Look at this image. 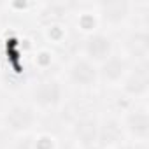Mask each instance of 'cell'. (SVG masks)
<instances>
[{
	"label": "cell",
	"mask_w": 149,
	"mask_h": 149,
	"mask_svg": "<svg viewBox=\"0 0 149 149\" xmlns=\"http://www.w3.org/2000/svg\"><path fill=\"white\" fill-rule=\"evenodd\" d=\"M35 123V112L32 107L23 105V104H16L11 109H7L6 116H4V125L7 130L14 132V133H21L26 132L33 126Z\"/></svg>",
	"instance_id": "6da1fadb"
},
{
	"label": "cell",
	"mask_w": 149,
	"mask_h": 149,
	"mask_svg": "<svg viewBox=\"0 0 149 149\" xmlns=\"http://www.w3.org/2000/svg\"><path fill=\"white\" fill-rule=\"evenodd\" d=\"M68 77L76 86L88 88V86H93L97 83L98 70L95 68V65L90 60L81 58V60H76L68 67Z\"/></svg>",
	"instance_id": "7a4b0ae2"
},
{
	"label": "cell",
	"mask_w": 149,
	"mask_h": 149,
	"mask_svg": "<svg viewBox=\"0 0 149 149\" xmlns=\"http://www.w3.org/2000/svg\"><path fill=\"white\" fill-rule=\"evenodd\" d=\"M84 53L91 63L93 61L104 63L112 53V42L104 33H93L84 40Z\"/></svg>",
	"instance_id": "3957f363"
},
{
	"label": "cell",
	"mask_w": 149,
	"mask_h": 149,
	"mask_svg": "<svg viewBox=\"0 0 149 149\" xmlns=\"http://www.w3.org/2000/svg\"><path fill=\"white\" fill-rule=\"evenodd\" d=\"M33 100L40 107H56L61 102V86L54 79L42 81L33 90Z\"/></svg>",
	"instance_id": "277c9868"
},
{
	"label": "cell",
	"mask_w": 149,
	"mask_h": 149,
	"mask_svg": "<svg viewBox=\"0 0 149 149\" xmlns=\"http://www.w3.org/2000/svg\"><path fill=\"white\" fill-rule=\"evenodd\" d=\"M132 9H133V4L125 2V0H112V2L98 4V14H102V18L111 25L123 23L132 14Z\"/></svg>",
	"instance_id": "5b68a950"
},
{
	"label": "cell",
	"mask_w": 149,
	"mask_h": 149,
	"mask_svg": "<svg viewBox=\"0 0 149 149\" xmlns=\"http://www.w3.org/2000/svg\"><path fill=\"white\" fill-rule=\"evenodd\" d=\"M147 84H149V76H147V65L146 61H140L125 79V90L130 95H144L147 91Z\"/></svg>",
	"instance_id": "8992f818"
},
{
	"label": "cell",
	"mask_w": 149,
	"mask_h": 149,
	"mask_svg": "<svg viewBox=\"0 0 149 149\" xmlns=\"http://www.w3.org/2000/svg\"><path fill=\"white\" fill-rule=\"evenodd\" d=\"M74 133L81 146L90 147L98 140V123L91 118H81L74 126Z\"/></svg>",
	"instance_id": "52a82bcc"
},
{
	"label": "cell",
	"mask_w": 149,
	"mask_h": 149,
	"mask_svg": "<svg viewBox=\"0 0 149 149\" xmlns=\"http://www.w3.org/2000/svg\"><path fill=\"white\" fill-rule=\"evenodd\" d=\"M123 137L121 125L116 119H107L105 123L98 125V140L104 146H116Z\"/></svg>",
	"instance_id": "ba28073f"
},
{
	"label": "cell",
	"mask_w": 149,
	"mask_h": 149,
	"mask_svg": "<svg viewBox=\"0 0 149 149\" xmlns=\"http://www.w3.org/2000/svg\"><path fill=\"white\" fill-rule=\"evenodd\" d=\"M126 128L139 139H146L149 133V118L146 111H133L126 118Z\"/></svg>",
	"instance_id": "9c48e42d"
},
{
	"label": "cell",
	"mask_w": 149,
	"mask_h": 149,
	"mask_svg": "<svg viewBox=\"0 0 149 149\" xmlns=\"http://www.w3.org/2000/svg\"><path fill=\"white\" fill-rule=\"evenodd\" d=\"M125 74H126V61L123 58L111 54L104 61V67H102V76H104V79L114 83V81H119Z\"/></svg>",
	"instance_id": "30bf717a"
},
{
	"label": "cell",
	"mask_w": 149,
	"mask_h": 149,
	"mask_svg": "<svg viewBox=\"0 0 149 149\" xmlns=\"http://www.w3.org/2000/svg\"><path fill=\"white\" fill-rule=\"evenodd\" d=\"M147 33L146 32H137L133 37H132V40H130V46H132V51L139 56V58H142V61H146V54H147Z\"/></svg>",
	"instance_id": "8fae6325"
}]
</instances>
